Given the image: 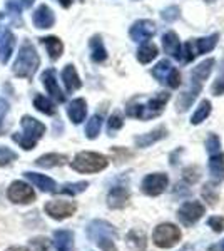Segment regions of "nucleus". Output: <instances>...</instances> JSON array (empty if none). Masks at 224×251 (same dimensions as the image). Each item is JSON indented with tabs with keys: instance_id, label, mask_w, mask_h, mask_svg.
Listing matches in <instances>:
<instances>
[{
	"instance_id": "obj_1",
	"label": "nucleus",
	"mask_w": 224,
	"mask_h": 251,
	"mask_svg": "<svg viewBox=\"0 0 224 251\" xmlns=\"http://www.w3.org/2000/svg\"><path fill=\"white\" fill-rule=\"evenodd\" d=\"M214 64H216L214 59H206L191 71L189 87H187L177 99V112H186L187 109L193 106V102L198 99L199 92H201L204 80L209 77L211 72H213Z\"/></svg>"
},
{
	"instance_id": "obj_2",
	"label": "nucleus",
	"mask_w": 224,
	"mask_h": 251,
	"mask_svg": "<svg viewBox=\"0 0 224 251\" xmlns=\"http://www.w3.org/2000/svg\"><path fill=\"white\" fill-rule=\"evenodd\" d=\"M39 67H40V57H39L37 50H35L34 44H32L30 40H24L12 71H14V74L17 75V77L30 80L34 77L35 72L39 71Z\"/></svg>"
},
{
	"instance_id": "obj_3",
	"label": "nucleus",
	"mask_w": 224,
	"mask_h": 251,
	"mask_svg": "<svg viewBox=\"0 0 224 251\" xmlns=\"http://www.w3.org/2000/svg\"><path fill=\"white\" fill-rule=\"evenodd\" d=\"M20 126H22V132L12 136V141L25 151H32L37 146L39 139H42V136L46 134V126L32 116H24L20 119Z\"/></svg>"
},
{
	"instance_id": "obj_4",
	"label": "nucleus",
	"mask_w": 224,
	"mask_h": 251,
	"mask_svg": "<svg viewBox=\"0 0 224 251\" xmlns=\"http://www.w3.org/2000/svg\"><path fill=\"white\" fill-rule=\"evenodd\" d=\"M169 97L171 96L168 92H157L146 104H129L127 109H125V114L129 117H134V119H142V121L154 119V117L162 114Z\"/></svg>"
},
{
	"instance_id": "obj_5",
	"label": "nucleus",
	"mask_w": 224,
	"mask_h": 251,
	"mask_svg": "<svg viewBox=\"0 0 224 251\" xmlns=\"http://www.w3.org/2000/svg\"><path fill=\"white\" fill-rule=\"evenodd\" d=\"M109 166V159L100 152L92 151H82L75 154L74 159L71 161V168L80 174H94L104 171Z\"/></svg>"
},
{
	"instance_id": "obj_6",
	"label": "nucleus",
	"mask_w": 224,
	"mask_h": 251,
	"mask_svg": "<svg viewBox=\"0 0 224 251\" xmlns=\"http://www.w3.org/2000/svg\"><path fill=\"white\" fill-rule=\"evenodd\" d=\"M182 238L181 228L174 223H161L152 231V243L161 250H171L179 245Z\"/></svg>"
},
{
	"instance_id": "obj_7",
	"label": "nucleus",
	"mask_w": 224,
	"mask_h": 251,
	"mask_svg": "<svg viewBox=\"0 0 224 251\" xmlns=\"http://www.w3.org/2000/svg\"><path fill=\"white\" fill-rule=\"evenodd\" d=\"M206 214V206L198 200L193 201H186L179 206L177 209V220L182 226H193L201 220L202 216Z\"/></svg>"
},
{
	"instance_id": "obj_8",
	"label": "nucleus",
	"mask_w": 224,
	"mask_h": 251,
	"mask_svg": "<svg viewBox=\"0 0 224 251\" xmlns=\"http://www.w3.org/2000/svg\"><path fill=\"white\" fill-rule=\"evenodd\" d=\"M218 40H219V34L207 35V37L196 39V40H189V42H186L184 50H182V54H186L182 59H184L186 62H191L196 55L207 54V52H211L216 47Z\"/></svg>"
},
{
	"instance_id": "obj_9",
	"label": "nucleus",
	"mask_w": 224,
	"mask_h": 251,
	"mask_svg": "<svg viewBox=\"0 0 224 251\" xmlns=\"http://www.w3.org/2000/svg\"><path fill=\"white\" fill-rule=\"evenodd\" d=\"M169 186V177L166 173H150L142 179L141 183V191L149 198L161 196L162 193L168 189Z\"/></svg>"
},
{
	"instance_id": "obj_10",
	"label": "nucleus",
	"mask_w": 224,
	"mask_h": 251,
	"mask_svg": "<svg viewBox=\"0 0 224 251\" xmlns=\"http://www.w3.org/2000/svg\"><path fill=\"white\" fill-rule=\"evenodd\" d=\"M44 211L47 216H50L55 221H64L67 218L74 216L77 211V204L74 201H67V200H52L47 201L44 206Z\"/></svg>"
},
{
	"instance_id": "obj_11",
	"label": "nucleus",
	"mask_w": 224,
	"mask_h": 251,
	"mask_svg": "<svg viewBox=\"0 0 224 251\" xmlns=\"http://www.w3.org/2000/svg\"><path fill=\"white\" fill-rule=\"evenodd\" d=\"M7 198L15 204H30L35 201V191L25 181H14L7 189Z\"/></svg>"
},
{
	"instance_id": "obj_12",
	"label": "nucleus",
	"mask_w": 224,
	"mask_h": 251,
	"mask_svg": "<svg viewBox=\"0 0 224 251\" xmlns=\"http://www.w3.org/2000/svg\"><path fill=\"white\" fill-rule=\"evenodd\" d=\"M85 233H87V238L91 241L96 243L100 238H117V229L114 228L111 223L104 221V220H94L87 225L85 228Z\"/></svg>"
},
{
	"instance_id": "obj_13",
	"label": "nucleus",
	"mask_w": 224,
	"mask_h": 251,
	"mask_svg": "<svg viewBox=\"0 0 224 251\" xmlns=\"http://www.w3.org/2000/svg\"><path fill=\"white\" fill-rule=\"evenodd\" d=\"M156 24L149 19H142L137 20V22L132 24L131 30H129V35L134 42H148L156 35Z\"/></svg>"
},
{
	"instance_id": "obj_14",
	"label": "nucleus",
	"mask_w": 224,
	"mask_h": 251,
	"mask_svg": "<svg viewBox=\"0 0 224 251\" xmlns=\"http://www.w3.org/2000/svg\"><path fill=\"white\" fill-rule=\"evenodd\" d=\"M131 201V191L124 186H114L107 193V206L111 209H124Z\"/></svg>"
},
{
	"instance_id": "obj_15",
	"label": "nucleus",
	"mask_w": 224,
	"mask_h": 251,
	"mask_svg": "<svg viewBox=\"0 0 224 251\" xmlns=\"http://www.w3.org/2000/svg\"><path fill=\"white\" fill-rule=\"evenodd\" d=\"M42 84L46 87V91L50 94L52 99H55L57 102H66V94L62 92V89L59 87L55 77V69H47L42 74Z\"/></svg>"
},
{
	"instance_id": "obj_16",
	"label": "nucleus",
	"mask_w": 224,
	"mask_h": 251,
	"mask_svg": "<svg viewBox=\"0 0 224 251\" xmlns=\"http://www.w3.org/2000/svg\"><path fill=\"white\" fill-rule=\"evenodd\" d=\"M32 22H34V25L37 29H50L55 24V15L49 9V5L42 3V5L35 9L34 15H32Z\"/></svg>"
},
{
	"instance_id": "obj_17",
	"label": "nucleus",
	"mask_w": 224,
	"mask_h": 251,
	"mask_svg": "<svg viewBox=\"0 0 224 251\" xmlns=\"http://www.w3.org/2000/svg\"><path fill=\"white\" fill-rule=\"evenodd\" d=\"M166 136H168V129H166L164 126H159V127H156L154 131L137 136L136 139H134V144L141 149H146V148H149V146L159 143L161 139H164Z\"/></svg>"
},
{
	"instance_id": "obj_18",
	"label": "nucleus",
	"mask_w": 224,
	"mask_h": 251,
	"mask_svg": "<svg viewBox=\"0 0 224 251\" xmlns=\"http://www.w3.org/2000/svg\"><path fill=\"white\" fill-rule=\"evenodd\" d=\"M162 47H164L166 54H169L173 59H176V60L182 59V47H181V42H179L176 32L169 30L162 35Z\"/></svg>"
},
{
	"instance_id": "obj_19",
	"label": "nucleus",
	"mask_w": 224,
	"mask_h": 251,
	"mask_svg": "<svg viewBox=\"0 0 224 251\" xmlns=\"http://www.w3.org/2000/svg\"><path fill=\"white\" fill-rule=\"evenodd\" d=\"M24 176H25L27 179L35 186V188H39L42 193H55L57 191V183L52 179V177L46 176V174L28 171V173L24 174Z\"/></svg>"
},
{
	"instance_id": "obj_20",
	"label": "nucleus",
	"mask_w": 224,
	"mask_h": 251,
	"mask_svg": "<svg viewBox=\"0 0 224 251\" xmlns=\"http://www.w3.org/2000/svg\"><path fill=\"white\" fill-rule=\"evenodd\" d=\"M55 251H74V233L71 229H57L52 238Z\"/></svg>"
},
{
	"instance_id": "obj_21",
	"label": "nucleus",
	"mask_w": 224,
	"mask_h": 251,
	"mask_svg": "<svg viewBox=\"0 0 224 251\" xmlns=\"http://www.w3.org/2000/svg\"><path fill=\"white\" fill-rule=\"evenodd\" d=\"M14 47H15V35L10 30L3 29L0 34V62L7 64L14 54Z\"/></svg>"
},
{
	"instance_id": "obj_22",
	"label": "nucleus",
	"mask_w": 224,
	"mask_h": 251,
	"mask_svg": "<svg viewBox=\"0 0 224 251\" xmlns=\"http://www.w3.org/2000/svg\"><path fill=\"white\" fill-rule=\"evenodd\" d=\"M67 116H69V119H71L72 124L82 123V121L85 119V116H87V102H85V99L79 97V99L72 100L67 107Z\"/></svg>"
},
{
	"instance_id": "obj_23",
	"label": "nucleus",
	"mask_w": 224,
	"mask_h": 251,
	"mask_svg": "<svg viewBox=\"0 0 224 251\" xmlns=\"http://www.w3.org/2000/svg\"><path fill=\"white\" fill-rule=\"evenodd\" d=\"M69 157L67 154H59V152H49V154H44L35 159V164L39 168H46V169H50V168H59V166H64L67 164Z\"/></svg>"
},
{
	"instance_id": "obj_24",
	"label": "nucleus",
	"mask_w": 224,
	"mask_h": 251,
	"mask_svg": "<svg viewBox=\"0 0 224 251\" xmlns=\"http://www.w3.org/2000/svg\"><path fill=\"white\" fill-rule=\"evenodd\" d=\"M207 168L214 181H224V152L219 151L216 154H211Z\"/></svg>"
},
{
	"instance_id": "obj_25",
	"label": "nucleus",
	"mask_w": 224,
	"mask_h": 251,
	"mask_svg": "<svg viewBox=\"0 0 224 251\" xmlns=\"http://www.w3.org/2000/svg\"><path fill=\"white\" fill-rule=\"evenodd\" d=\"M40 42H42V46L46 47L49 57L52 60H59L60 55H62L64 52V44L62 40L59 37H54V35H49V37H42L40 39Z\"/></svg>"
},
{
	"instance_id": "obj_26",
	"label": "nucleus",
	"mask_w": 224,
	"mask_h": 251,
	"mask_svg": "<svg viewBox=\"0 0 224 251\" xmlns=\"http://www.w3.org/2000/svg\"><path fill=\"white\" fill-rule=\"evenodd\" d=\"M62 80H64V86H66L67 92H74V91H77V89H80V86H82V80H80L79 74H77L75 67L72 66V64H69V66L64 67Z\"/></svg>"
},
{
	"instance_id": "obj_27",
	"label": "nucleus",
	"mask_w": 224,
	"mask_h": 251,
	"mask_svg": "<svg viewBox=\"0 0 224 251\" xmlns=\"http://www.w3.org/2000/svg\"><path fill=\"white\" fill-rule=\"evenodd\" d=\"M174 69H176V67H173V64H171L168 59H162V60H159L156 66L152 67V75L161 84H168V80H169V77H171V74H173Z\"/></svg>"
},
{
	"instance_id": "obj_28",
	"label": "nucleus",
	"mask_w": 224,
	"mask_h": 251,
	"mask_svg": "<svg viewBox=\"0 0 224 251\" xmlns=\"http://www.w3.org/2000/svg\"><path fill=\"white\" fill-rule=\"evenodd\" d=\"M89 46H91V59L94 60V62L100 64L107 59V50H105L100 35H94V37L91 39V42H89Z\"/></svg>"
},
{
	"instance_id": "obj_29",
	"label": "nucleus",
	"mask_w": 224,
	"mask_h": 251,
	"mask_svg": "<svg viewBox=\"0 0 224 251\" xmlns=\"http://www.w3.org/2000/svg\"><path fill=\"white\" fill-rule=\"evenodd\" d=\"M157 54H159V49L156 44L142 42V46L139 47V50H137V60H139L141 64H149L157 57Z\"/></svg>"
},
{
	"instance_id": "obj_30",
	"label": "nucleus",
	"mask_w": 224,
	"mask_h": 251,
	"mask_svg": "<svg viewBox=\"0 0 224 251\" xmlns=\"http://www.w3.org/2000/svg\"><path fill=\"white\" fill-rule=\"evenodd\" d=\"M125 240H127V245L136 251H146L148 241H146L144 231H141V229H131L127 233V236H125Z\"/></svg>"
},
{
	"instance_id": "obj_31",
	"label": "nucleus",
	"mask_w": 224,
	"mask_h": 251,
	"mask_svg": "<svg viewBox=\"0 0 224 251\" xmlns=\"http://www.w3.org/2000/svg\"><path fill=\"white\" fill-rule=\"evenodd\" d=\"M211 100H207V99H204V100H201L199 102V106H198V109L194 111V114H193V117H191V124L193 126H199L202 123V121H206L207 117H209V114H211Z\"/></svg>"
},
{
	"instance_id": "obj_32",
	"label": "nucleus",
	"mask_w": 224,
	"mask_h": 251,
	"mask_svg": "<svg viewBox=\"0 0 224 251\" xmlns=\"http://www.w3.org/2000/svg\"><path fill=\"white\" fill-rule=\"evenodd\" d=\"M34 107L37 109V111L42 112V114H47V116H54L55 112H57L55 104L52 102L49 97L40 96V94L34 97Z\"/></svg>"
},
{
	"instance_id": "obj_33",
	"label": "nucleus",
	"mask_w": 224,
	"mask_h": 251,
	"mask_svg": "<svg viewBox=\"0 0 224 251\" xmlns=\"http://www.w3.org/2000/svg\"><path fill=\"white\" fill-rule=\"evenodd\" d=\"M100 129H102V117L100 116H92L91 119L85 124V137L87 139H97L100 134Z\"/></svg>"
},
{
	"instance_id": "obj_34",
	"label": "nucleus",
	"mask_w": 224,
	"mask_h": 251,
	"mask_svg": "<svg viewBox=\"0 0 224 251\" xmlns=\"http://www.w3.org/2000/svg\"><path fill=\"white\" fill-rule=\"evenodd\" d=\"M87 188H89V183H87V181H79V183H67V184L60 186V188L57 189V193L67 194V196H75V194L84 193Z\"/></svg>"
},
{
	"instance_id": "obj_35",
	"label": "nucleus",
	"mask_w": 224,
	"mask_h": 251,
	"mask_svg": "<svg viewBox=\"0 0 224 251\" xmlns=\"http://www.w3.org/2000/svg\"><path fill=\"white\" fill-rule=\"evenodd\" d=\"M124 126V121H122V116L119 112H114V114L109 117L107 121V131H109V136H116V132L122 129Z\"/></svg>"
},
{
	"instance_id": "obj_36",
	"label": "nucleus",
	"mask_w": 224,
	"mask_h": 251,
	"mask_svg": "<svg viewBox=\"0 0 224 251\" xmlns=\"http://www.w3.org/2000/svg\"><path fill=\"white\" fill-rule=\"evenodd\" d=\"M211 92L214 96H223L224 94V59L221 62V71H219L218 77H216L213 87H211Z\"/></svg>"
},
{
	"instance_id": "obj_37",
	"label": "nucleus",
	"mask_w": 224,
	"mask_h": 251,
	"mask_svg": "<svg viewBox=\"0 0 224 251\" xmlns=\"http://www.w3.org/2000/svg\"><path fill=\"white\" fill-rule=\"evenodd\" d=\"M206 149L209 154H216V152L221 151V139L216 134H209L206 139Z\"/></svg>"
},
{
	"instance_id": "obj_38",
	"label": "nucleus",
	"mask_w": 224,
	"mask_h": 251,
	"mask_svg": "<svg viewBox=\"0 0 224 251\" xmlns=\"http://www.w3.org/2000/svg\"><path fill=\"white\" fill-rule=\"evenodd\" d=\"M5 9L12 17H19L22 14V2L20 0H5Z\"/></svg>"
},
{
	"instance_id": "obj_39",
	"label": "nucleus",
	"mask_w": 224,
	"mask_h": 251,
	"mask_svg": "<svg viewBox=\"0 0 224 251\" xmlns=\"http://www.w3.org/2000/svg\"><path fill=\"white\" fill-rule=\"evenodd\" d=\"M17 159V154L14 151H10L5 146H0V166H7L10 161Z\"/></svg>"
},
{
	"instance_id": "obj_40",
	"label": "nucleus",
	"mask_w": 224,
	"mask_h": 251,
	"mask_svg": "<svg viewBox=\"0 0 224 251\" xmlns=\"http://www.w3.org/2000/svg\"><path fill=\"white\" fill-rule=\"evenodd\" d=\"M179 14H181L179 7L171 5V7H168V9L162 10L161 17H162V20H166V22H174V20H177V19H179Z\"/></svg>"
},
{
	"instance_id": "obj_41",
	"label": "nucleus",
	"mask_w": 224,
	"mask_h": 251,
	"mask_svg": "<svg viewBox=\"0 0 224 251\" xmlns=\"http://www.w3.org/2000/svg\"><path fill=\"white\" fill-rule=\"evenodd\" d=\"M207 226H209L214 233H223L224 231V218L223 216H211L209 220H207Z\"/></svg>"
},
{
	"instance_id": "obj_42",
	"label": "nucleus",
	"mask_w": 224,
	"mask_h": 251,
	"mask_svg": "<svg viewBox=\"0 0 224 251\" xmlns=\"http://www.w3.org/2000/svg\"><path fill=\"white\" fill-rule=\"evenodd\" d=\"M30 246L34 248V251H49V246H50V241L47 238H32L30 240Z\"/></svg>"
},
{
	"instance_id": "obj_43",
	"label": "nucleus",
	"mask_w": 224,
	"mask_h": 251,
	"mask_svg": "<svg viewBox=\"0 0 224 251\" xmlns=\"http://www.w3.org/2000/svg\"><path fill=\"white\" fill-rule=\"evenodd\" d=\"M202 196L206 198V201H209L211 206H214L216 201H218V193L214 191V188L211 184L204 186V189H202Z\"/></svg>"
},
{
	"instance_id": "obj_44",
	"label": "nucleus",
	"mask_w": 224,
	"mask_h": 251,
	"mask_svg": "<svg viewBox=\"0 0 224 251\" xmlns=\"http://www.w3.org/2000/svg\"><path fill=\"white\" fill-rule=\"evenodd\" d=\"M182 176H184V179L189 184H194L199 179V171H198V168H187V169H184V174H182Z\"/></svg>"
},
{
	"instance_id": "obj_45",
	"label": "nucleus",
	"mask_w": 224,
	"mask_h": 251,
	"mask_svg": "<svg viewBox=\"0 0 224 251\" xmlns=\"http://www.w3.org/2000/svg\"><path fill=\"white\" fill-rule=\"evenodd\" d=\"M7 112H9V102L0 97V134H2V124H3V119H5Z\"/></svg>"
},
{
	"instance_id": "obj_46",
	"label": "nucleus",
	"mask_w": 224,
	"mask_h": 251,
	"mask_svg": "<svg viewBox=\"0 0 224 251\" xmlns=\"http://www.w3.org/2000/svg\"><path fill=\"white\" fill-rule=\"evenodd\" d=\"M5 251H30V250H27L25 246H10V248H7Z\"/></svg>"
},
{
	"instance_id": "obj_47",
	"label": "nucleus",
	"mask_w": 224,
	"mask_h": 251,
	"mask_svg": "<svg viewBox=\"0 0 224 251\" xmlns=\"http://www.w3.org/2000/svg\"><path fill=\"white\" fill-rule=\"evenodd\" d=\"M22 2V7H27V9H30L32 5H34L35 0H20Z\"/></svg>"
},
{
	"instance_id": "obj_48",
	"label": "nucleus",
	"mask_w": 224,
	"mask_h": 251,
	"mask_svg": "<svg viewBox=\"0 0 224 251\" xmlns=\"http://www.w3.org/2000/svg\"><path fill=\"white\" fill-rule=\"evenodd\" d=\"M59 3L64 7V9H69L72 5V0H59Z\"/></svg>"
},
{
	"instance_id": "obj_49",
	"label": "nucleus",
	"mask_w": 224,
	"mask_h": 251,
	"mask_svg": "<svg viewBox=\"0 0 224 251\" xmlns=\"http://www.w3.org/2000/svg\"><path fill=\"white\" fill-rule=\"evenodd\" d=\"M207 251H218V246H216V245L209 246V250H207Z\"/></svg>"
},
{
	"instance_id": "obj_50",
	"label": "nucleus",
	"mask_w": 224,
	"mask_h": 251,
	"mask_svg": "<svg viewBox=\"0 0 224 251\" xmlns=\"http://www.w3.org/2000/svg\"><path fill=\"white\" fill-rule=\"evenodd\" d=\"M219 248H221V251H224V240L221 241V245H219Z\"/></svg>"
},
{
	"instance_id": "obj_51",
	"label": "nucleus",
	"mask_w": 224,
	"mask_h": 251,
	"mask_svg": "<svg viewBox=\"0 0 224 251\" xmlns=\"http://www.w3.org/2000/svg\"><path fill=\"white\" fill-rule=\"evenodd\" d=\"M204 2H207V3H213V2H216V0H204Z\"/></svg>"
},
{
	"instance_id": "obj_52",
	"label": "nucleus",
	"mask_w": 224,
	"mask_h": 251,
	"mask_svg": "<svg viewBox=\"0 0 224 251\" xmlns=\"http://www.w3.org/2000/svg\"><path fill=\"white\" fill-rule=\"evenodd\" d=\"M2 17H3V15H2V14H0V19H2Z\"/></svg>"
}]
</instances>
